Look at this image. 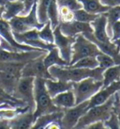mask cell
I'll return each instance as SVG.
<instances>
[{
    "instance_id": "1",
    "label": "cell",
    "mask_w": 120,
    "mask_h": 129,
    "mask_svg": "<svg viewBox=\"0 0 120 129\" xmlns=\"http://www.w3.org/2000/svg\"><path fill=\"white\" fill-rule=\"evenodd\" d=\"M50 75L55 80L65 82H79L83 79L92 77L96 80H102L104 70L97 67L95 69L72 68V67H59L51 66L49 69Z\"/></svg>"
},
{
    "instance_id": "2",
    "label": "cell",
    "mask_w": 120,
    "mask_h": 129,
    "mask_svg": "<svg viewBox=\"0 0 120 129\" xmlns=\"http://www.w3.org/2000/svg\"><path fill=\"white\" fill-rule=\"evenodd\" d=\"M34 100H35V110L33 114L35 119L41 115L63 110L53 105L52 98L46 90L44 78L36 77L34 80Z\"/></svg>"
},
{
    "instance_id": "3",
    "label": "cell",
    "mask_w": 120,
    "mask_h": 129,
    "mask_svg": "<svg viewBox=\"0 0 120 129\" xmlns=\"http://www.w3.org/2000/svg\"><path fill=\"white\" fill-rule=\"evenodd\" d=\"M113 102L114 94L112 97H110L105 103L89 108L80 118L73 129H85L86 126L96 122H105L113 112Z\"/></svg>"
},
{
    "instance_id": "4",
    "label": "cell",
    "mask_w": 120,
    "mask_h": 129,
    "mask_svg": "<svg viewBox=\"0 0 120 129\" xmlns=\"http://www.w3.org/2000/svg\"><path fill=\"white\" fill-rule=\"evenodd\" d=\"M102 87V80H96L92 77L85 78L79 82H73L71 90L74 93L76 105L89 100Z\"/></svg>"
},
{
    "instance_id": "5",
    "label": "cell",
    "mask_w": 120,
    "mask_h": 129,
    "mask_svg": "<svg viewBox=\"0 0 120 129\" xmlns=\"http://www.w3.org/2000/svg\"><path fill=\"white\" fill-rule=\"evenodd\" d=\"M9 24L11 25L12 32L23 33L28 31L31 29H41L43 27V24H40L37 17V2H36L31 11H29L26 15L21 16L18 15L14 18L11 19L9 21Z\"/></svg>"
},
{
    "instance_id": "6",
    "label": "cell",
    "mask_w": 120,
    "mask_h": 129,
    "mask_svg": "<svg viewBox=\"0 0 120 129\" xmlns=\"http://www.w3.org/2000/svg\"><path fill=\"white\" fill-rule=\"evenodd\" d=\"M71 51L72 54L70 65H72L81 58L86 57H97L99 53H101L95 43L86 39L83 34L76 35L75 42L71 47Z\"/></svg>"
},
{
    "instance_id": "7",
    "label": "cell",
    "mask_w": 120,
    "mask_h": 129,
    "mask_svg": "<svg viewBox=\"0 0 120 129\" xmlns=\"http://www.w3.org/2000/svg\"><path fill=\"white\" fill-rule=\"evenodd\" d=\"M34 80H35V77H31V76L21 77L12 93V96L18 100L23 101L33 112L35 110Z\"/></svg>"
},
{
    "instance_id": "8",
    "label": "cell",
    "mask_w": 120,
    "mask_h": 129,
    "mask_svg": "<svg viewBox=\"0 0 120 129\" xmlns=\"http://www.w3.org/2000/svg\"><path fill=\"white\" fill-rule=\"evenodd\" d=\"M88 110V100L82 102L74 107L63 109L60 123L64 129H73L83 115Z\"/></svg>"
},
{
    "instance_id": "9",
    "label": "cell",
    "mask_w": 120,
    "mask_h": 129,
    "mask_svg": "<svg viewBox=\"0 0 120 129\" xmlns=\"http://www.w3.org/2000/svg\"><path fill=\"white\" fill-rule=\"evenodd\" d=\"M46 55L43 54L37 58L26 62L21 71V77L31 76V77H40L44 79H53L50 75L48 69L43 63V58Z\"/></svg>"
},
{
    "instance_id": "10",
    "label": "cell",
    "mask_w": 120,
    "mask_h": 129,
    "mask_svg": "<svg viewBox=\"0 0 120 129\" xmlns=\"http://www.w3.org/2000/svg\"><path fill=\"white\" fill-rule=\"evenodd\" d=\"M53 38H54L53 44L59 51L60 57L70 65L71 59V54H72L71 47H72L73 43L75 42V37L76 36L70 37L64 35L63 33L60 31L59 25H57L56 27L53 29Z\"/></svg>"
},
{
    "instance_id": "11",
    "label": "cell",
    "mask_w": 120,
    "mask_h": 129,
    "mask_svg": "<svg viewBox=\"0 0 120 129\" xmlns=\"http://www.w3.org/2000/svg\"><path fill=\"white\" fill-rule=\"evenodd\" d=\"M48 51H8L0 49V62H28Z\"/></svg>"
},
{
    "instance_id": "12",
    "label": "cell",
    "mask_w": 120,
    "mask_h": 129,
    "mask_svg": "<svg viewBox=\"0 0 120 129\" xmlns=\"http://www.w3.org/2000/svg\"><path fill=\"white\" fill-rule=\"evenodd\" d=\"M13 37L17 43L26 44V45L35 47V48H39L41 50L48 51L54 46V44H47L39 39L38 29H31V30L23 33L13 32Z\"/></svg>"
},
{
    "instance_id": "13",
    "label": "cell",
    "mask_w": 120,
    "mask_h": 129,
    "mask_svg": "<svg viewBox=\"0 0 120 129\" xmlns=\"http://www.w3.org/2000/svg\"><path fill=\"white\" fill-rule=\"evenodd\" d=\"M0 36L2 37L10 45H11V47L15 51L41 50V49H39V48H35V47L29 46V45H26V44L17 43L15 41L14 37H13V32L11 30V25L9 24V21H6V20H4L2 18H0Z\"/></svg>"
},
{
    "instance_id": "14",
    "label": "cell",
    "mask_w": 120,
    "mask_h": 129,
    "mask_svg": "<svg viewBox=\"0 0 120 129\" xmlns=\"http://www.w3.org/2000/svg\"><path fill=\"white\" fill-rule=\"evenodd\" d=\"M118 90H120V81H114L112 84H110L109 86L101 88L95 95H93L88 100V109L105 103L110 97L113 96Z\"/></svg>"
},
{
    "instance_id": "15",
    "label": "cell",
    "mask_w": 120,
    "mask_h": 129,
    "mask_svg": "<svg viewBox=\"0 0 120 129\" xmlns=\"http://www.w3.org/2000/svg\"><path fill=\"white\" fill-rule=\"evenodd\" d=\"M60 31L64 35L70 37H75L78 34H83L85 32H93V27L90 24L82 23L78 21H71L68 23H59Z\"/></svg>"
},
{
    "instance_id": "16",
    "label": "cell",
    "mask_w": 120,
    "mask_h": 129,
    "mask_svg": "<svg viewBox=\"0 0 120 129\" xmlns=\"http://www.w3.org/2000/svg\"><path fill=\"white\" fill-rule=\"evenodd\" d=\"M35 121L33 111L27 109L16 115L14 118L9 120V124L11 129H30Z\"/></svg>"
},
{
    "instance_id": "17",
    "label": "cell",
    "mask_w": 120,
    "mask_h": 129,
    "mask_svg": "<svg viewBox=\"0 0 120 129\" xmlns=\"http://www.w3.org/2000/svg\"><path fill=\"white\" fill-rule=\"evenodd\" d=\"M91 26L93 27V34L97 41L101 42V43H109L111 42L107 31H106V26H107V18L104 15V13L99 14L93 22L90 23Z\"/></svg>"
},
{
    "instance_id": "18",
    "label": "cell",
    "mask_w": 120,
    "mask_h": 129,
    "mask_svg": "<svg viewBox=\"0 0 120 129\" xmlns=\"http://www.w3.org/2000/svg\"><path fill=\"white\" fill-rule=\"evenodd\" d=\"M73 82H65L55 79H45V87L46 90L49 93L51 98L54 97L59 93L71 90Z\"/></svg>"
},
{
    "instance_id": "19",
    "label": "cell",
    "mask_w": 120,
    "mask_h": 129,
    "mask_svg": "<svg viewBox=\"0 0 120 129\" xmlns=\"http://www.w3.org/2000/svg\"><path fill=\"white\" fill-rule=\"evenodd\" d=\"M52 101L55 107L61 108V109L70 108L76 106L74 93L71 90H66V91L57 94L52 98Z\"/></svg>"
},
{
    "instance_id": "20",
    "label": "cell",
    "mask_w": 120,
    "mask_h": 129,
    "mask_svg": "<svg viewBox=\"0 0 120 129\" xmlns=\"http://www.w3.org/2000/svg\"><path fill=\"white\" fill-rule=\"evenodd\" d=\"M20 78V75L0 71V88L9 94L12 95Z\"/></svg>"
},
{
    "instance_id": "21",
    "label": "cell",
    "mask_w": 120,
    "mask_h": 129,
    "mask_svg": "<svg viewBox=\"0 0 120 129\" xmlns=\"http://www.w3.org/2000/svg\"><path fill=\"white\" fill-rule=\"evenodd\" d=\"M4 11L2 14V19L6 21H10L18 15H21L24 11V4L20 0H11L8 1L3 6Z\"/></svg>"
},
{
    "instance_id": "22",
    "label": "cell",
    "mask_w": 120,
    "mask_h": 129,
    "mask_svg": "<svg viewBox=\"0 0 120 129\" xmlns=\"http://www.w3.org/2000/svg\"><path fill=\"white\" fill-rule=\"evenodd\" d=\"M43 63L47 69H49L51 66H59V67L69 66L67 62L60 57L59 51L55 47V45L53 48H51L50 50H48V52L46 53L44 58H43Z\"/></svg>"
},
{
    "instance_id": "23",
    "label": "cell",
    "mask_w": 120,
    "mask_h": 129,
    "mask_svg": "<svg viewBox=\"0 0 120 129\" xmlns=\"http://www.w3.org/2000/svg\"><path fill=\"white\" fill-rule=\"evenodd\" d=\"M62 115H63V110L49 113V114L41 115V116H39V117L36 119L34 124L32 125V127L30 129H46L50 122H53V121L61 120Z\"/></svg>"
},
{
    "instance_id": "24",
    "label": "cell",
    "mask_w": 120,
    "mask_h": 129,
    "mask_svg": "<svg viewBox=\"0 0 120 129\" xmlns=\"http://www.w3.org/2000/svg\"><path fill=\"white\" fill-rule=\"evenodd\" d=\"M85 11L93 14H101L109 11L110 7L100 3L99 0H78Z\"/></svg>"
},
{
    "instance_id": "25",
    "label": "cell",
    "mask_w": 120,
    "mask_h": 129,
    "mask_svg": "<svg viewBox=\"0 0 120 129\" xmlns=\"http://www.w3.org/2000/svg\"><path fill=\"white\" fill-rule=\"evenodd\" d=\"M114 81H120V64L113 65L103 72V87L109 86Z\"/></svg>"
},
{
    "instance_id": "26",
    "label": "cell",
    "mask_w": 120,
    "mask_h": 129,
    "mask_svg": "<svg viewBox=\"0 0 120 129\" xmlns=\"http://www.w3.org/2000/svg\"><path fill=\"white\" fill-rule=\"evenodd\" d=\"M104 15L107 18V26H106V31L111 40V26L114 22L120 20V6H115L109 9V11L104 12Z\"/></svg>"
},
{
    "instance_id": "27",
    "label": "cell",
    "mask_w": 120,
    "mask_h": 129,
    "mask_svg": "<svg viewBox=\"0 0 120 129\" xmlns=\"http://www.w3.org/2000/svg\"><path fill=\"white\" fill-rule=\"evenodd\" d=\"M47 15H48V19L51 23V26L53 30L59 25V14H58L56 0H51L48 10H47Z\"/></svg>"
},
{
    "instance_id": "28",
    "label": "cell",
    "mask_w": 120,
    "mask_h": 129,
    "mask_svg": "<svg viewBox=\"0 0 120 129\" xmlns=\"http://www.w3.org/2000/svg\"><path fill=\"white\" fill-rule=\"evenodd\" d=\"M51 0H38L37 1V17L40 24H46L49 21L47 10Z\"/></svg>"
},
{
    "instance_id": "29",
    "label": "cell",
    "mask_w": 120,
    "mask_h": 129,
    "mask_svg": "<svg viewBox=\"0 0 120 129\" xmlns=\"http://www.w3.org/2000/svg\"><path fill=\"white\" fill-rule=\"evenodd\" d=\"M26 62H0V71L21 76V71Z\"/></svg>"
},
{
    "instance_id": "30",
    "label": "cell",
    "mask_w": 120,
    "mask_h": 129,
    "mask_svg": "<svg viewBox=\"0 0 120 129\" xmlns=\"http://www.w3.org/2000/svg\"><path fill=\"white\" fill-rule=\"evenodd\" d=\"M69 67L72 68H84V69H95L99 67V63L96 57H86L81 58Z\"/></svg>"
},
{
    "instance_id": "31",
    "label": "cell",
    "mask_w": 120,
    "mask_h": 129,
    "mask_svg": "<svg viewBox=\"0 0 120 129\" xmlns=\"http://www.w3.org/2000/svg\"><path fill=\"white\" fill-rule=\"evenodd\" d=\"M39 37L42 42H44L47 44H53L54 38H53V28L51 26V23L48 21L45 25H43V27L39 30Z\"/></svg>"
},
{
    "instance_id": "32",
    "label": "cell",
    "mask_w": 120,
    "mask_h": 129,
    "mask_svg": "<svg viewBox=\"0 0 120 129\" xmlns=\"http://www.w3.org/2000/svg\"><path fill=\"white\" fill-rule=\"evenodd\" d=\"M74 13V20L78 22H82V23H87L90 24L91 22L95 20L99 14H93V13H89L87 11H85L84 9H80L77 11H73Z\"/></svg>"
},
{
    "instance_id": "33",
    "label": "cell",
    "mask_w": 120,
    "mask_h": 129,
    "mask_svg": "<svg viewBox=\"0 0 120 129\" xmlns=\"http://www.w3.org/2000/svg\"><path fill=\"white\" fill-rule=\"evenodd\" d=\"M96 58H97L98 63H99V67L100 69H102V70H106V69H108L110 67L113 66V65H115L113 57L106 54H103V53H99L96 57Z\"/></svg>"
},
{
    "instance_id": "34",
    "label": "cell",
    "mask_w": 120,
    "mask_h": 129,
    "mask_svg": "<svg viewBox=\"0 0 120 129\" xmlns=\"http://www.w3.org/2000/svg\"><path fill=\"white\" fill-rule=\"evenodd\" d=\"M57 7H64L68 8L70 11H74L80 9H83L82 4L78 0H56Z\"/></svg>"
},
{
    "instance_id": "35",
    "label": "cell",
    "mask_w": 120,
    "mask_h": 129,
    "mask_svg": "<svg viewBox=\"0 0 120 129\" xmlns=\"http://www.w3.org/2000/svg\"><path fill=\"white\" fill-rule=\"evenodd\" d=\"M104 124L109 129H120V120L118 118V115L113 111L110 118L104 122Z\"/></svg>"
},
{
    "instance_id": "36",
    "label": "cell",
    "mask_w": 120,
    "mask_h": 129,
    "mask_svg": "<svg viewBox=\"0 0 120 129\" xmlns=\"http://www.w3.org/2000/svg\"><path fill=\"white\" fill-rule=\"evenodd\" d=\"M111 42H115L120 39V20L114 22L111 26Z\"/></svg>"
},
{
    "instance_id": "37",
    "label": "cell",
    "mask_w": 120,
    "mask_h": 129,
    "mask_svg": "<svg viewBox=\"0 0 120 129\" xmlns=\"http://www.w3.org/2000/svg\"><path fill=\"white\" fill-rule=\"evenodd\" d=\"M74 21V13L73 11H69L67 14L62 15L59 17V23H68V22Z\"/></svg>"
},
{
    "instance_id": "38",
    "label": "cell",
    "mask_w": 120,
    "mask_h": 129,
    "mask_svg": "<svg viewBox=\"0 0 120 129\" xmlns=\"http://www.w3.org/2000/svg\"><path fill=\"white\" fill-rule=\"evenodd\" d=\"M85 129H109L107 126L104 124V122H96L94 123H91L89 124L88 126H86Z\"/></svg>"
},
{
    "instance_id": "39",
    "label": "cell",
    "mask_w": 120,
    "mask_h": 129,
    "mask_svg": "<svg viewBox=\"0 0 120 129\" xmlns=\"http://www.w3.org/2000/svg\"><path fill=\"white\" fill-rule=\"evenodd\" d=\"M0 97H3V98H5V99H8V100H11V101H14V102H18V103H24L23 101L21 100H18V99H16L15 97H13L12 95H11V94H9L8 92H6L4 90H2L1 88H0ZM25 104V103H24Z\"/></svg>"
},
{
    "instance_id": "40",
    "label": "cell",
    "mask_w": 120,
    "mask_h": 129,
    "mask_svg": "<svg viewBox=\"0 0 120 129\" xmlns=\"http://www.w3.org/2000/svg\"><path fill=\"white\" fill-rule=\"evenodd\" d=\"M100 3L108 6V7H115V6H120V0H99Z\"/></svg>"
},
{
    "instance_id": "41",
    "label": "cell",
    "mask_w": 120,
    "mask_h": 129,
    "mask_svg": "<svg viewBox=\"0 0 120 129\" xmlns=\"http://www.w3.org/2000/svg\"><path fill=\"white\" fill-rule=\"evenodd\" d=\"M0 129H11L9 120H0Z\"/></svg>"
},
{
    "instance_id": "42",
    "label": "cell",
    "mask_w": 120,
    "mask_h": 129,
    "mask_svg": "<svg viewBox=\"0 0 120 129\" xmlns=\"http://www.w3.org/2000/svg\"><path fill=\"white\" fill-rule=\"evenodd\" d=\"M8 1H11V0H0V5H1V6H4Z\"/></svg>"
},
{
    "instance_id": "43",
    "label": "cell",
    "mask_w": 120,
    "mask_h": 129,
    "mask_svg": "<svg viewBox=\"0 0 120 129\" xmlns=\"http://www.w3.org/2000/svg\"><path fill=\"white\" fill-rule=\"evenodd\" d=\"M3 11H4L3 6H1V5H0V18H2V14H3Z\"/></svg>"
},
{
    "instance_id": "44",
    "label": "cell",
    "mask_w": 120,
    "mask_h": 129,
    "mask_svg": "<svg viewBox=\"0 0 120 129\" xmlns=\"http://www.w3.org/2000/svg\"><path fill=\"white\" fill-rule=\"evenodd\" d=\"M11 108V107L9 106V105H0V109L1 108Z\"/></svg>"
},
{
    "instance_id": "45",
    "label": "cell",
    "mask_w": 120,
    "mask_h": 129,
    "mask_svg": "<svg viewBox=\"0 0 120 129\" xmlns=\"http://www.w3.org/2000/svg\"><path fill=\"white\" fill-rule=\"evenodd\" d=\"M113 43H114V44H115L117 47H119V48H120V39L117 40V41H115V42H113Z\"/></svg>"
}]
</instances>
